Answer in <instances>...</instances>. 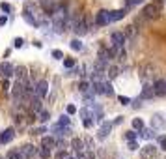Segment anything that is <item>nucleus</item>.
<instances>
[{
	"label": "nucleus",
	"mask_w": 166,
	"mask_h": 159,
	"mask_svg": "<svg viewBox=\"0 0 166 159\" xmlns=\"http://www.w3.org/2000/svg\"><path fill=\"white\" fill-rule=\"evenodd\" d=\"M79 90H80V92H82V94H86V92H88V90H90V84H88L86 81H82V82L79 84Z\"/></svg>",
	"instance_id": "34"
},
{
	"label": "nucleus",
	"mask_w": 166,
	"mask_h": 159,
	"mask_svg": "<svg viewBox=\"0 0 166 159\" xmlns=\"http://www.w3.org/2000/svg\"><path fill=\"white\" fill-rule=\"evenodd\" d=\"M155 129H144L142 127L140 129V139H146V141H149L151 137H155V133H153Z\"/></svg>",
	"instance_id": "21"
},
{
	"label": "nucleus",
	"mask_w": 166,
	"mask_h": 159,
	"mask_svg": "<svg viewBox=\"0 0 166 159\" xmlns=\"http://www.w3.org/2000/svg\"><path fill=\"white\" fill-rule=\"evenodd\" d=\"M73 32L80 38V36H84V34H88V25L84 22V19H77L75 21V25H73Z\"/></svg>",
	"instance_id": "5"
},
{
	"label": "nucleus",
	"mask_w": 166,
	"mask_h": 159,
	"mask_svg": "<svg viewBox=\"0 0 166 159\" xmlns=\"http://www.w3.org/2000/svg\"><path fill=\"white\" fill-rule=\"evenodd\" d=\"M162 2H164V0H155L153 4H148L144 8V11H142V17H144V19H157L160 10H162Z\"/></svg>",
	"instance_id": "1"
},
{
	"label": "nucleus",
	"mask_w": 166,
	"mask_h": 159,
	"mask_svg": "<svg viewBox=\"0 0 166 159\" xmlns=\"http://www.w3.org/2000/svg\"><path fill=\"white\" fill-rule=\"evenodd\" d=\"M71 49L73 51H82V41L79 38H75L73 41H71Z\"/></svg>",
	"instance_id": "27"
},
{
	"label": "nucleus",
	"mask_w": 166,
	"mask_h": 159,
	"mask_svg": "<svg viewBox=\"0 0 166 159\" xmlns=\"http://www.w3.org/2000/svg\"><path fill=\"white\" fill-rule=\"evenodd\" d=\"M122 122H123V116H118V118L112 122V125H118V124H122Z\"/></svg>",
	"instance_id": "49"
},
{
	"label": "nucleus",
	"mask_w": 166,
	"mask_h": 159,
	"mask_svg": "<svg viewBox=\"0 0 166 159\" xmlns=\"http://www.w3.org/2000/svg\"><path fill=\"white\" fill-rule=\"evenodd\" d=\"M138 148V142L136 141H129V150H136Z\"/></svg>",
	"instance_id": "47"
},
{
	"label": "nucleus",
	"mask_w": 166,
	"mask_h": 159,
	"mask_svg": "<svg viewBox=\"0 0 166 159\" xmlns=\"http://www.w3.org/2000/svg\"><path fill=\"white\" fill-rule=\"evenodd\" d=\"M6 159H25V157H22L21 150H10V152H8V157H6Z\"/></svg>",
	"instance_id": "26"
},
{
	"label": "nucleus",
	"mask_w": 166,
	"mask_h": 159,
	"mask_svg": "<svg viewBox=\"0 0 166 159\" xmlns=\"http://www.w3.org/2000/svg\"><path fill=\"white\" fill-rule=\"evenodd\" d=\"M47 94H49V82H47V81H39L36 84V96L37 97H45Z\"/></svg>",
	"instance_id": "7"
},
{
	"label": "nucleus",
	"mask_w": 166,
	"mask_h": 159,
	"mask_svg": "<svg viewBox=\"0 0 166 159\" xmlns=\"http://www.w3.org/2000/svg\"><path fill=\"white\" fill-rule=\"evenodd\" d=\"M58 124H60V125H69V116H67V114H62L60 120H58Z\"/></svg>",
	"instance_id": "36"
},
{
	"label": "nucleus",
	"mask_w": 166,
	"mask_h": 159,
	"mask_svg": "<svg viewBox=\"0 0 166 159\" xmlns=\"http://www.w3.org/2000/svg\"><path fill=\"white\" fill-rule=\"evenodd\" d=\"M6 22H8V17H6V15H4V17H0V26H4Z\"/></svg>",
	"instance_id": "50"
},
{
	"label": "nucleus",
	"mask_w": 166,
	"mask_h": 159,
	"mask_svg": "<svg viewBox=\"0 0 166 159\" xmlns=\"http://www.w3.org/2000/svg\"><path fill=\"white\" fill-rule=\"evenodd\" d=\"M77 159H95V155H93V152H79V157Z\"/></svg>",
	"instance_id": "28"
},
{
	"label": "nucleus",
	"mask_w": 166,
	"mask_h": 159,
	"mask_svg": "<svg viewBox=\"0 0 166 159\" xmlns=\"http://www.w3.org/2000/svg\"><path fill=\"white\" fill-rule=\"evenodd\" d=\"M71 146H73V150H77V152H82L84 150V142L80 139H73V141H71Z\"/></svg>",
	"instance_id": "25"
},
{
	"label": "nucleus",
	"mask_w": 166,
	"mask_h": 159,
	"mask_svg": "<svg viewBox=\"0 0 166 159\" xmlns=\"http://www.w3.org/2000/svg\"><path fill=\"white\" fill-rule=\"evenodd\" d=\"M105 94L106 96H114V88H112V84L108 81H105Z\"/></svg>",
	"instance_id": "30"
},
{
	"label": "nucleus",
	"mask_w": 166,
	"mask_h": 159,
	"mask_svg": "<svg viewBox=\"0 0 166 159\" xmlns=\"http://www.w3.org/2000/svg\"><path fill=\"white\" fill-rule=\"evenodd\" d=\"M13 73L17 75V79H21V81H26V67H25V66L13 67Z\"/></svg>",
	"instance_id": "20"
},
{
	"label": "nucleus",
	"mask_w": 166,
	"mask_h": 159,
	"mask_svg": "<svg viewBox=\"0 0 166 159\" xmlns=\"http://www.w3.org/2000/svg\"><path fill=\"white\" fill-rule=\"evenodd\" d=\"M153 90H155V94H166V79H159V81H155Z\"/></svg>",
	"instance_id": "15"
},
{
	"label": "nucleus",
	"mask_w": 166,
	"mask_h": 159,
	"mask_svg": "<svg viewBox=\"0 0 166 159\" xmlns=\"http://www.w3.org/2000/svg\"><path fill=\"white\" fill-rule=\"evenodd\" d=\"M127 15V8H123V10H116V11H110V21L114 22V21H120V19H123Z\"/></svg>",
	"instance_id": "17"
},
{
	"label": "nucleus",
	"mask_w": 166,
	"mask_h": 159,
	"mask_svg": "<svg viewBox=\"0 0 166 159\" xmlns=\"http://www.w3.org/2000/svg\"><path fill=\"white\" fill-rule=\"evenodd\" d=\"M13 75V66L10 64V62H2L0 64V77H11Z\"/></svg>",
	"instance_id": "10"
},
{
	"label": "nucleus",
	"mask_w": 166,
	"mask_h": 159,
	"mask_svg": "<svg viewBox=\"0 0 166 159\" xmlns=\"http://www.w3.org/2000/svg\"><path fill=\"white\" fill-rule=\"evenodd\" d=\"M155 96V90H153V86L151 84H146L144 88H142V94H140V97L142 99H151Z\"/></svg>",
	"instance_id": "14"
},
{
	"label": "nucleus",
	"mask_w": 166,
	"mask_h": 159,
	"mask_svg": "<svg viewBox=\"0 0 166 159\" xmlns=\"http://www.w3.org/2000/svg\"><path fill=\"white\" fill-rule=\"evenodd\" d=\"M155 152H157V146L146 144L144 148L140 150V155H142V159H151V157H155Z\"/></svg>",
	"instance_id": "8"
},
{
	"label": "nucleus",
	"mask_w": 166,
	"mask_h": 159,
	"mask_svg": "<svg viewBox=\"0 0 166 159\" xmlns=\"http://www.w3.org/2000/svg\"><path fill=\"white\" fill-rule=\"evenodd\" d=\"M79 116L82 118L84 122V127H91L93 125V112H91V107H84L79 110Z\"/></svg>",
	"instance_id": "2"
},
{
	"label": "nucleus",
	"mask_w": 166,
	"mask_h": 159,
	"mask_svg": "<svg viewBox=\"0 0 166 159\" xmlns=\"http://www.w3.org/2000/svg\"><path fill=\"white\" fill-rule=\"evenodd\" d=\"M105 71H106V77H108V79H116V77H118V73H120V70H118L116 66H112V67H106Z\"/></svg>",
	"instance_id": "23"
},
{
	"label": "nucleus",
	"mask_w": 166,
	"mask_h": 159,
	"mask_svg": "<svg viewBox=\"0 0 166 159\" xmlns=\"http://www.w3.org/2000/svg\"><path fill=\"white\" fill-rule=\"evenodd\" d=\"M160 127H164V118L160 114H155L151 118V129H160Z\"/></svg>",
	"instance_id": "18"
},
{
	"label": "nucleus",
	"mask_w": 166,
	"mask_h": 159,
	"mask_svg": "<svg viewBox=\"0 0 166 159\" xmlns=\"http://www.w3.org/2000/svg\"><path fill=\"white\" fill-rule=\"evenodd\" d=\"M110 11H106V10H103V11H99L97 15H95V25H99V26H105V25H110Z\"/></svg>",
	"instance_id": "4"
},
{
	"label": "nucleus",
	"mask_w": 166,
	"mask_h": 159,
	"mask_svg": "<svg viewBox=\"0 0 166 159\" xmlns=\"http://www.w3.org/2000/svg\"><path fill=\"white\" fill-rule=\"evenodd\" d=\"M39 155H41V159H49V157H51V150L41 148V150H39Z\"/></svg>",
	"instance_id": "38"
},
{
	"label": "nucleus",
	"mask_w": 166,
	"mask_h": 159,
	"mask_svg": "<svg viewBox=\"0 0 166 159\" xmlns=\"http://www.w3.org/2000/svg\"><path fill=\"white\" fill-rule=\"evenodd\" d=\"M13 137H15V129H13V127H6L2 133H0V144H8V142H11Z\"/></svg>",
	"instance_id": "6"
},
{
	"label": "nucleus",
	"mask_w": 166,
	"mask_h": 159,
	"mask_svg": "<svg viewBox=\"0 0 166 159\" xmlns=\"http://www.w3.org/2000/svg\"><path fill=\"white\" fill-rule=\"evenodd\" d=\"M125 137H127V141H136V139H138V133H136V131H127Z\"/></svg>",
	"instance_id": "32"
},
{
	"label": "nucleus",
	"mask_w": 166,
	"mask_h": 159,
	"mask_svg": "<svg viewBox=\"0 0 166 159\" xmlns=\"http://www.w3.org/2000/svg\"><path fill=\"white\" fill-rule=\"evenodd\" d=\"M28 103H30V109H32L34 112H39V110H41V97H37V96L34 97V96H32Z\"/></svg>",
	"instance_id": "19"
},
{
	"label": "nucleus",
	"mask_w": 166,
	"mask_h": 159,
	"mask_svg": "<svg viewBox=\"0 0 166 159\" xmlns=\"http://www.w3.org/2000/svg\"><path fill=\"white\" fill-rule=\"evenodd\" d=\"M157 142H159V148L166 152V137H164V135H162V137H159V139H157Z\"/></svg>",
	"instance_id": "33"
},
{
	"label": "nucleus",
	"mask_w": 166,
	"mask_h": 159,
	"mask_svg": "<svg viewBox=\"0 0 166 159\" xmlns=\"http://www.w3.org/2000/svg\"><path fill=\"white\" fill-rule=\"evenodd\" d=\"M47 129L45 127H37V129H32V135H41V133H45Z\"/></svg>",
	"instance_id": "45"
},
{
	"label": "nucleus",
	"mask_w": 166,
	"mask_h": 159,
	"mask_svg": "<svg viewBox=\"0 0 166 159\" xmlns=\"http://www.w3.org/2000/svg\"><path fill=\"white\" fill-rule=\"evenodd\" d=\"M65 157H67V153H65L64 150H60V152L56 153V159H65Z\"/></svg>",
	"instance_id": "48"
},
{
	"label": "nucleus",
	"mask_w": 166,
	"mask_h": 159,
	"mask_svg": "<svg viewBox=\"0 0 166 159\" xmlns=\"http://www.w3.org/2000/svg\"><path fill=\"white\" fill-rule=\"evenodd\" d=\"M52 56L58 58V60H62V58H64V53H62V51H52Z\"/></svg>",
	"instance_id": "43"
},
{
	"label": "nucleus",
	"mask_w": 166,
	"mask_h": 159,
	"mask_svg": "<svg viewBox=\"0 0 166 159\" xmlns=\"http://www.w3.org/2000/svg\"><path fill=\"white\" fill-rule=\"evenodd\" d=\"M133 127H134V129H138V131H140V129H142V127H144V122H142V120H140V118H134V120H133Z\"/></svg>",
	"instance_id": "31"
},
{
	"label": "nucleus",
	"mask_w": 166,
	"mask_h": 159,
	"mask_svg": "<svg viewBox=\"0 0 166 159\" xmlns=\"http://www.w3.org/2000/svg\"><path fill=\"white\" fill-rule=\"evenodd\" d=\"M25 13H36V4L34 2H26L25 4Z\"/></svg>",
	"instance_id": "29"
},
{
	"label": "nucleus",
	"mask_w": 166,
	"mask_h": 159,
	"mask_svg": "<svg viewBox=\"0 0 166 159\" xmlns=\"http://www.w3.org/2000/svg\"><path fill=\"white\" fill-rule=\"evenodd\" d=\"M52 131L58 135V137H65V135L71 133V127H69V125H60V124H56V125L52 127Z\"/></svg>",
	"instance_id": "13"
},
{
	"label": "nucleus",
	"mask_w": 166,
	"mask_h": 159,
	"mask_svg": "<svg viewBox=\"0 0 166 159\" xmlns=\"http://www.w3.org/2000/svg\"><path fill=\"white\" fill-rule=\"evenodd\" d=\"M37 114H39V118H37V120H39L41 124H47V122H49V118H51V112H49V110H43V109L37 112Z\"/></svg>",
	"instance_id": "22"
},
{
	"label": "nucleus",
	"mask_w": 166,
	"mask_h": 159,
	"mask_svg": "<svg viewBox=\"0 0 166 159\" xmlns=\"http://www.w3.org/2000/svg\"><path fill=\"white\" fill-rule=\"evenodd\" d=\"M110 39H112V45H116V47H123V43H125L123 32H114V34L110 36Z\"/></svg>",
	"instance_id": "11"
},
{
	"label": "nucleus",
	"mask_w": 166,
	"mask_h": 159,
	"mask_svg": "<svg viewBox=\"0 0 166 159\" xmlns=\"http://www.w3.org/2000/svg\"><path fill=\"white\" fill-rule=\"evenodd\" d=\"M120 103H122V105H129V103H131V99H129V97H125V96H120Z\"/></svg>",
	"instance_id": "44"
},
{
	"label": "nucleus",
	"mask_w": 166,
	"mask_h": 159,
	"mask_svg": "<svg viewBox=\"0 0 166 159\" xmlns=\"http://www.w3.org/2000/svg\"><path fill=\"white\" fill-rule=\"evenodd\" d=\"M22 45H25V41H22L21 38H17V39L13 41V47H15V49H21V47H22Z\"/></svg>",
	"instance_id": "40"
},
{
	"label": "nucleus",
	"mask_w": 166,
	"mask_h": 159,
	"mask_svg": "<svg viewBox=\"0 0 166 159\" xmlns=\"http://www.w3.org/2000/svg\"><path fill=\"white\" fill-rule=\"evenodd\" d=\"M54 148H60V150H65V148H67V142H65L64 139H58V141H56V146H54Z\"/></svg>",
	"instance_id": "37"
},
{
	"label": "nucleus",
	"mask_w": 166,
	"mask_h": 159,
	"mask_svg": "<svg viewBox=\"0 0 166 159\" xmlns=\"http://www.w3.org/2000/svg\"><path fill=\"white\" fill-rule=\"evenodd\" d=\"M25 86H26V81H21V79H17V82L13 84V97L15 99H22V97H25Z\"/></svg>",
	"instance_id": "3"
},
{
	"label": "nucleus",
	"mask_w": 166,
	"mask_h": 159,
	"mask_svg": "<svg viewBox=\"0 0 166 159\" xmlns=\"http://www.w3.org/2000/svg\"><path fill=\"white\" fill-rule=\"evenodd\" d=\"M54 146H56V139H54V137H43L41 148H45V150H52Z\"/></svg>",
	"instance_id": "16"
},
{
	"label": "nucleus",
	"mask_w": 166,
	"mask_h": 159,
	"mask_svg": "<svg viewBox=\"0 0 166 159\" xmlns=\"http://www.w3.org/2000/svg\"><path fill=\"white\" fill-rule=\"evenodd\" d=\"M0 8H2V11H6V13H10V11H11V6H10L8 2H2V4H0Z\"/></svg>",
	"instance_id": "41"
},
{
	"label": "nucleus",
	"mask_w": 166,
	"mask_h": 159,
	"mask_svg": "<svg viewBox=\"0 0 166 159\" xmlns=\"http://www.w3.org/2000/svg\"><path fill=\"white\" fill-rule=\"evenodd\" d=\"M65 159H77V157H65Z\"/></svg>",
	"instance_id": "51"
},
{
	"label": "nucleus",
	"mask_w": 166,
	"mask_h": 159,
	"mask_svg": "<svg viewBox=\"0 0 166 159\" xmlns=\"http://www.w3.org/2000/svg\"><path fill=\"white\" fill-rule=\"evenodd\" d=\"M142 2H144V0H127L125 6H127V10H129V8H133V6H136V4H142Z\"/></svg>",
	"instance_id": "39"
},
{
	"label": "nucleus",
	"mask_w": 166,
	"mask_h": 159,
	"mask_svg": "<svg viewBox=\"0 0 166 159\" xmlns=\"http://www.w3.org/2000/svg\"><path fill=\"white\" fill-rule=\"evenodd\" d=\"M123 36H125V39H127V38H129V39H134V38H136V28H134L133 25L127 26V30L123 32Z\"/></svg>",
	"instance_id": "24"
},
{
	"label": "nucleus",
	"mask_w": 166,
	"mask_h": 159,
	"mask_svg": "<svg viewBox=\"0 0 166 159\" xmlns=\"http://www.w3.org/2000/svg\"><path fill=\"white\" fill-rule=\"evenodd\" d=\"M112 131V122H101V127H99V133H97V137L103 141L108 137V133Z\"/></svg>",
	"instance_id": "9"
},
{
	"label": "nucleus",
	"mask_w": 166,
	"mask_h": 159,
	"mask_svg": "<svg viewBox=\"0 0 166 159\" xmlns=\"http://www.w3.org/2000/svg\"><path fill=\"white\" fill-rule=\"evenodd\" d=\"M64 66L67 67V70H71V67H75V60L73 58H65L64 60Z\"/></svg>",
	"instance_id": "35"
},
{
	"label": "nucleus",
	"mask_w": 166,
	"mask_h": 159,
	"mask_svg": "<svg viewBox=\"0 0 166 159\" xmlns=\"http://www.w3.org/2000/svg\"><path fill=\"white\" fill-rule=\"evenodd\" d=\"M19 150H21V153H22V157H25V159H30L32 155H36V153H37V150H36L32 144H25V146L19 148Z\"/></svg>",
	"instance_id": "12"
},
{
	"label": "nucleus",
	"mask_w": 166,
	"mask_h": 159,
	"mask_svg": "<svg viewBox=\"0 0 166 159\" xmlns=\"http://www.w3.org/2000/svg\"><path fill=\"white\" fill-rule=\"evenodd\" d=\"M75 112H77L75 105H67V114H75Z\"/></svg>",
	"instance_id": "42"
},
{
	"label": "nucleus",
	"mask_w": 166,
	"mask_h": 159,
	"mask_svg": "<svg viewBox=\"0 0 166 159\" xmlns=\"http://www.w3.org/2000/svg\"><path fill=\"white\" fill-rule=\"evenodd\" d=\"M2 88H4V90H10V81H8V77H4V81H2Z\"/></svg>",
	"instance_id": "46"
}]
</instances>
